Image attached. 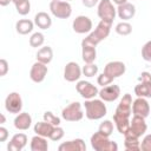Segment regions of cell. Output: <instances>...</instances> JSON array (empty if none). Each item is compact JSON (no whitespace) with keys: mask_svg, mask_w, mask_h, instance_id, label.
<instances>
[{"mask_svg":"<svg viewBox=\"0 0 151 151\" xmlns=\"http://www.w3.org/2000/svg\"><path fill=\"white\" fill-rule=\"evenodd\" d=\"M131 113H132V97L130 93H125L120 99L113 114V122L119 133L125 134L129 131Z\"/></svg>","mask_w":151,"mask_h":151,"instance_id":"6da1fadb","label":"cell"},{"mask_svg":"<svg viewBox=\"0 0 151 151\" xmlns=\"http://www.w3.org/2000/svg\"><path fill=\"white\" fill-rule=\"evenodd\" d=\"M85 106V116L90 120H98L106 116L107 109L101 99H86L84 103Z\"/></svg>","mask_w":151,"mask_h":151,"instance_id":"7a4b0ae2","label":"cell"},{"mask_svg":"<svg viewBox=\"0 0 151 151\" xmlns=\"http://www.w3.org/2000/svg\"><path fill=\"white\" fill-rule=\"evenodd\" d=\"M111 27H112V22L111 21H106V20H100L99 24L97 25L96 29L93 32H91L86 38H84L83 40L91 44V45H94L97 46L99 42H101L103 40H105L109 34H110V31H111Z\"/></svg>","mask_w":151,"mask_h":151,"instance_id":"3957f363","label":"cell"},{"mask_svg":"<svg viewBox=\"0 0 151 151\" xmlns=\"http://www.w3.org/2000/svg\"><path fill=\"white\" fill-rule=\"evenodd\" d=\"M91 146L93 150L96 151H117L118 150V145L116 142L110 140L109 137L101 134L99 131L94 132L91 136Z\"/></svg>","mask_w":151,"mask_h":151,"instance_id":"277c9868","label":"cell"},{"mask_svg":"<svg viewBox=\"0 0 151 151\" xmlns=\"http://www.w3.org/2000/svg\"><path fill=\"white\" fill-rule=\"evenodd\" d=\"M50 11L55 18L67 19L72 14V6H71V4L68 1L52 0L50 2Z\"/></svg>","mask_w":151,"mask_h":151,"instance_id":"5b68a950","label":"cell"},{"mask_svg":"<svg viewBox=\"0 0 151 151\" xmlns=\"http://www.w3.org/2000/svg\"><path fill=\"white\" fill-rule=\"evenodd\" d=\"M61 117L66 122H79L84 117L81 104L79 101H73L61 111Z\"/></svg>","mask_w":151,"mask_h":151,"instance_id":"8992f818","label":"cell"},{"mask_svg":"<svg viewBox=\"0 0 151 151\" xmlns=\"http://www.w3.org/2000/svg\"><path fill=\"white\" fill-rule=\"evenodd\" d=\"M97 14L100 18V20H106L113 22L116 15H117V8L113 6L112 0H100L98 4Z\"/></svg>","mask_w":151,"mask_h":151,"instance_id":"52a82bcc","label":"cell"},{"mask_svg":"<svg viewBox=\"0 0 151 151\" xmlns=\"http://www.w3.org/2000/svg\"><path fill=\"white\" fill-rule=\"evenodd\" d=\"M147 130V125L145 123V118L140 117V116H134L132 117V119L130 120V129L125 134H130L137 138H140ZM124 134V136H125Z\"/></svg>","mask_w":151,"mask_h":151,"instance_id":"ba28073f","label":"cell"},{"mask_svg":"<svg viewBox=\"0 0 151 151\" xmlns=\"http://www.w3.org/2000/svg\"><path fill=\"white\" fill-rule=\"evenodd\" d=\"M5 109L9 113L18 114L22 110V99L18 92H11L5 99Z\"/></svg>","mask_w":151,"mask_h":151,"instance_id":"9c48e42d","label":"cell"},{"mask_svg":"<svg viewBox=\"0 0 151 151\" xmlns=\"http://www.w3.org/2000/svg\"><path fill=\"white\" fill-rule=\"evenodd\" d=\"M76 90L84 99H93L99 93L97 86L86 80H79L76 85Z\"/></svg>","mask_w":151,"mask_h":151,"instance_id":"30bf717a","label":"cell"},{"mask_svg":"<svg viewBox=\"0 0 151 151\" xmlns=\"http://www.w3.org/2000/svg\"><path fill=\"white\" fill-rule=\"evenodd\" d=\"M72 28L78 34L88 33L92 29V20L86 15H78L72 22Z\"/></svg>","mask_w":151,"mask_h":151,"instance_id":"8fae6325","label":"cell"},{"mask_svg":"<svg viewBox=\"0 0 151 151\" xmlns=\"http://www.w3.org/2000/svg\"><path fill=\"white\" fill-rule=\"evenodd\" d=\"M81 73H83V71H81L80 66L76 61H70V63H67L65 65V68H64V79L66 81H70V83L77 81L81 77Z\"/></svg>","mask_w":151,"mask_h":151,"instance_id":"7c38bea8","label":"cell"},{"mask_svg":"<svg viewBox=\"0 0 151 151\" xmlns=\"http://www.w3.org/2000/svg\"><path fill=\"white\" fill-rule=\"evenodd\" d=\"M47 66L46 64H42L40 61H37L32 65L31 67V71H29V78L34 83H41L44 81V79L46 78L47 76Z\"/></svg>","mask_w":151,"mask_h":151,"instance_id":"4fadbf2b","label":"cell"},{"mask_svg":"<svg viewBox=\"0 0 151 151\" xmlns=\"http://www.w3.org/2000/svg\"><path fill=\"white\" fill-rule=\"evenodd\" d=\"M98 96L100 97V99L101 100H104V101H114V100H117L118 98H119V96H120V87L118 86V85H107V86H104L100 91H99V93H98Z\"/></svg>","mask_w":151,"mask_h":151,"instance_id":"5bb4252c","label":"cell"},{"mask_svg":"<svg viewBox=\"0 0 151 151\" xmlns=\"http://www.w3.org/2000/svg\"><path fill=\"white\" fill-rule=\"evenodd\" d=\"M132 113L134 116H140L143 118H146L150 114V105L146 98L137 97L132 101Z\"/></svg>","mask_w":151,"mask_h":151,"instance_id":"9a60e30c","label":"cell"},{"mask_svg":"<svg viewBox=\"0 0 151 151\" xmlns=\"http://www.w3.org/2000/svg\"><path fill=\"white\" fill-rule=\"evenodd\" d=\"M126 71V66L123 61H110L105 65L104 67V73L111 76L112 78H118L120 76H123Z\"/></svg>","mask_w":151,"mask_h":151,"instance_id":"2e32d148","label":"cell"},{"mask_svg":"<svg viewBox=\"0 0 151 151\" xmlns=\"http://www.w3.org/2000/svg\"><path fill=\"white\" fill-rule=\"evenodd\" d=\"M27 145V136L25 133H15L7 144L8 151H21Z\"/></svg>","mask_w":151,"mask_h":151,"instance_id":"e0dca14e","label":"cell"},{"mask_svg":"<svg viewBox=\"0 0 151 151\" xmlns=\"http://www.w3.org/2000/svg\"><path fill=\"white\" fill-rule=\"evenodd\" d=\"M58 150L59 151H85L86 145L81 138H77L73 140H67L61 143L58 146Z\"/></svg>","mask_w":151,"mask_h":151,"instance_id":"ac0fdd59","label":"cell"},{"mask_svg":"<svg viewBox=\"0 0 151 151\" xmlns=\"http://www.w3.org/2000/svg\"><path fill=\"white\" fill-rule=\"evenodd\" d=\"M14 127L17 130H20V131H26L31 127L32 125V117L29 113L27 112H20L17 114V117L14 118Z\"/></svg>","mask_w":151,"mask_h":151,"instance_id":"d6986e66","label":"cell"},{"mask_svg":"<svg viewBox=\"0 0 151 151\" xmlns=\"http://www.w3.org/2000/svg\"><path fill=\"white\" fill-rule=\"evenodd\" d=\"M81 58L84 60L85 64H90V63H94L96 58H97V51H96V46L91 45L86 41H81Z\"/></svg>","mask_w":151,"mask_h":151,"instance_id":"ffe728a7","label":"cell"},{"mask_svg":"<svg viewBox=\"0 0 151 151\" xmlns=\"http://www.w3.org/2000/svg\"><path fill=\"white\" fill-rule=\"evenodd\" d=\"M134 14H136V7L130 2H125L117 7V15L119 17V19H123V21H127L132 19Z\"/></svg>","mask_w":151,"mask_h":151,"instance_id":"44dd1931","label":"cell"},{"mask_svg":"<svg viewBox=\"0 0 151 151\" xmlns=\"http://www.w3.org/2000/svg\"><path fill=\"white\" fill-rule=\"evenodd\" d=\"M53 129H54V125H52V124H50L45 120L35 123V125L33 127L35 134H39V136H42V137H46V138H50Z\"/></svg>","mask_w":151,"mask_h":151,"instance_id":"7402d4cb","label":"cell"},{"mask_svg":"<svg viewBox=\"0 0 151 151\" xmlns=\"http://www.w3.org/2000/svg\"><path fill=\"white\" fill-rule=\"evenodd\" d=\"M34 24L41 29H47L52 26V19L46 12H38L34 17Z\"/></svg>","mask_w":151,"mask_h":151,"instance_id":"603a6c76","label":"cell"},{"mask_svg":"<svg viewBox=\"0 0 151 151\" xmlns=\"http://www.w3.org/2000/svg\"><path fill=\"white\" fill-rule=\"evenodd\" d=\"M32 151H47L48 150V143L46 137L42 136H34L31 139V145H29Z\"/></svg>","mask_w":151,"mask_h":151,"instance_id":"cb8c5ba5","label":"cell"},{"mask_svg":"<svg viewBox=\"0 0 151 151\" xmlns=\"http://www.w3.org/2000/svg\"><path fill=\"white\" fill-rule=\"evenodd\" d=\"M53 59V50L50 46H44L37 52V61L42 64H50Z\"/></svg>","mask_w":151,"mask_h":151,"instance_id":"d4e9b609","label":"cell"},{"mask_svg":"<svg viewBox=\"0 0 151 151\" xmlns=\"http://www.w3.org/2000/svg\"><path fill=\"white\" fill-rule=\"evenodd\" d=\"M33 27H34V22L28 20V19H20L15 24V29L21 35L31 33L33 31Z\"/></svg>","mask_w":151,"mask_h":151,"instance_id":"484cf974","label":"cell"},{"mask_svg":"<svg viewBox=\"0 0 151 151\" xmlns=\"http://www.w3.org/2000/svg\"><path fill=\"white\" fill-rule=\"evenodd\" d=\"M134 94L137 97L143 98H151V83L139 81L134 86Z\"/></svg>","mask_w":151,"mask_h":151,"instance_id":"4316f807","label":"cell"},{"mask_svg":"<svg viewBox=\"0 0 151 151\" xmlns=\"http://www.w3.org/2000/svg\"><path fill=\"white\" fill-rule=\"evenodd\" d=\"M125 140H124V146L126 150L129 151H138L140 150V142L139 138L130 136V134H125Z\"/></svg>","mask_w":151,"mask_h":151,"instance_id":"83f0119b","label":"cell"},{"mask_svg":"<svg viewBox=\"0 0 151 151\" xmlns=\"http://www.w3.org/2000/svg\"><path fill=\"white\" fill-rule=\"evenodd\" d=\"M98 131L101 134H104L106 137H110L112 134V132H113V123L111 120H109V119L101 122L100 125H99V127H98Z\"/></svg>","mask_w":151,"mask_h":151,"instance_id":"f1b7e54d","label":"cell"},{"mask_svg":"<svg viewBox=\"0 0 151 151\" xmlns=\"http://www.w3.org/2000/svg\"><path fill=\"white\" fill-rule=\"evenodd\" d=\"M114 29L119 35H129L132 32V25L127 21H122V22L117 24Z\"/></svg>","mask_w":151,"mask_h":151,"instance_id":"f546056e","label":"cell"},{"mask_svg":"<svg viewBox=\"0 0 151 151\" xmlns=\"http://www.w3.org/2000/svg\"><path fill=\"white\" fill-rule=\"evenodd\" d=\"M45 42V35L41 32H35L29 38V45L32 47H40Z\"/></svg>","mask_w":151,"mask_h":151,"instance_id":"4dcf8cb0","label":"cell"},{"mask_svg":"<svg viewBox=\"0 0 151 151\" xmlns=\"http://www.w3.org/2000/svg\"><path fill=\"white\" fill-rule=\"evenodd\" d=\"M81 71H83V74H84L85 77L91 78V77L97 76V73H98V66H97L96 64H93V63L85 64V66L81 68Z\"/></svg>","mask_w":151,"mask_h":151,"instance_id":"1f68e13d","label":"cell"},{"mask_svg":"<svg viewBox=\"0 0 151 151\" xmlns=\"http://www.w3.org/2000/svg\"><path fill=\"white\" fill-rule=\"evenodd\" d=\"M44 120L47 122V123H50V124H52V125H54V126H59L60 123H61L60 122V118L58 116L53 114V112H51V111H46L44 113Z\"/></svg>","mask_w":151,"mask_h":151,"instance_id":"d6a6232c","label":"cell"},{"mask_svg":"<svg viewBox=\"0 0 151 151\" xmlns=\"http://www.w3.org/2000/svg\"><path fill=\"white\" fill-rule=\"evenodd\" d=\"M15 9L17 12L20 14V15H26L31 12V4H29V0H26L19 5H15Z\"/></svg>","mask_w":151,"mask_h":151,"instance_id":"836d02e7","label":"cell"},{"mask_svg":"<svg viewBox=\"0 0 151 151\" xmlns=\"http://www.w3.org/2000/svg\"><path fill=\"white\" fill-rule=\"evenodd\" d=\"M113 79L114 78H112L111 76H109V74H106V73H101V74H99L98 76V78H97V83H98V85H100V86H107V85H110L111 83H113Z\"/></svg>","mask_w":151,"mask_h":151,"instance_id":"e575fe53","label":"cell"},{"mask_svg":"<svg viewBox=\"0 0 151 151\" xmlns=\"http://www.w3.org/2000/svg\"><path fill=\"white\" fill-rule=\"evenodd\" d=\"M65 132H64V129L60 127V126H54L51 136H50V139L53 140V142H59L63 137H64Z\"/></svg>","mask_w":151,"mask_h":151,"instance_id":"d590c367","label":"cell"},{"mask_svg":"<svg viewBox=\"0 0 151 151\" xmlns=\"http://www.w3.org/2000/svg\"><path fill=\"white\" fill-rule=\"evenodd\" d=\"M142 58L145 61H151V40L145 42L142 47Z\"/></svg>","mask_w":151,"mask_h":151,"instance_id":"8d00e7d4","label":"cell"},{"mask_svg":"<svg viewBox=\"0 0 151 151\" xmlns=\"http://www.w3.org/2000/svg\"><path fill=\"white\" fill-rule=\"evenodd\" d=\"M140 150L143 151H151V133L150 134H146L142 143H140Z\"/></svg>","mask_w":151,"mask_h":151,"instance_id":"74e56055","label":"cell"},{"mask_svg":"<svg viewBox=\"0 0 151 151\" xmlns=\"http://www.w3.org/2000/svg\"><path fill=\"white\" fill-rule=\"evenodd\" d=\"M8 72V63L6 59H0V77L6 76V73Z\"/></svg>","mask_w":151,"mask_h":151,"instance_id":"f35d334b","label":"cell"},{"mask_svg":"<svg viewBox=\"0 0 151 151\" xmlns=\"http://www.w3.org/2000/svg\"><path fill=\"white\" fill-rule=\"evenodd\" d=\"M138 80H139V81L151 83V73H150V72H146V71L142 72V73L139 74V77H138Z\"/></svg>","mask_w":151,"mask_h":151,"instance_id":"ab89813d","label":"cell"},{"mask_svg":"<svg viewBox=\"0 0 151 151\" xmlns=\"http://www.w3.org/2000/svg\"><path fill=\"white\" fill-rule=\"evenodd\" d=\"M8 138V130L5 126H0V142H6Z\"/></svg>","mask_w":151,"mask_h":151,"instance_id":"60d3db41","label":"cell"},{"mask_svg":"<svg viewBox=\"0 0 151 151\" xmlns=\"http://www.w3.org/2000/svg\"><path fill=\"white\" fill-rule=\"evenodd\" d=\"M99 1H100V0H81L83 5H84L85 7H88V8L94 7L97 4H99Z\"/></svg>","mask_w":151,"mask_h":151,"instance_id":"b9f144b4","label":"cell"},{"mask_svg":"<svg viewBox=\"0 0 151 151\" xmlns=\"http://www.w3.org/2000/svg\"><path fill=\"white\" fill-rule=\"evenodd\" d=\"M9 2H12V0H0V5H1L2 7L9 5Z\"/></svg>","mask_w":151,"mask_h":151,"instance_id":"7bdbcfd3","label":"cell"},{"mask_svg":"<svg viewBox=\"0 0 151 151\" xmlns=\"http://www.w3.org/2000/svg\"><path fill=\"white\" fill-rule=\"evenodd\" d=\"M113 1V4H116V5H123V4H125V2H127V0H112Z\"/></svg>","mask_w":151,"mask_h":151,"instance_id":"ee69618b","label":"cell"},{"mask_svg":"<svg viewBox=\"0 0 151 151\" xmlns=\"http://www.w3.org/2000/svg\"><path fill=\"white\" fill-rule=\"evenodd\" d=\"M24 1H26V0H12V2L14 4V6H15V5H19V4L24 2Z\"/></svg>","mask_w":151,"mask_h":151,"instance_id":"f6af8a7d","label":"cell"},{"mask_svg":"<svg viewBox=\"0 0 151 151\" xmlns=\"http://www.w3.org/2000/svg\"><path fill=\"white\" fill-rule=\"evenodd\" d=\"M6 122V118H5V116L4 114H1V124H4Z\"/></svg>","mask_w":151,"mask_h":151,"instance_id":"bcb514c9","label":"cell"},{"mask_svg":"<svg viewBox=\"0 0 151 151\" xmlns=\"http://www.w3.org/2000/svg\"><path fill=\"white\" fill-rule=\"evenodd\" d=\"M65 1H71V0H65Z\"/></svg>","mask_w":151,"mask_h":151,"instance_id":"7dc6e473","label":"cell"}]
</instances>
